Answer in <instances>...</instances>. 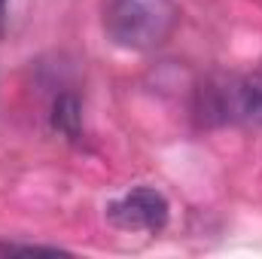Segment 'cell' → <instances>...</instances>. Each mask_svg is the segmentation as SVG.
<instances>
[{"mask_svg": "<svg viewBox=\"0 0 262 259\" xmlns=\"http://www.w3.org/2000/svg\"><path fill=\"white\" fill-rule=\"evenodd\" d=\"M6 3H9V0H0V37H3V31H6Z\"/></svg>", "mask_w": 262, "mask_h": 259, "instance_id": "6", "label": "cell"}, {"mask_svg": "<svg viewBox=\"0 0 262 259\" xmlns=\"http://www.w3.org/2000/svg\"><path fill=\"white\" fill-rule=\"evenodd\" d=\"M52 128L67 140H79L82 134V107L76 95H58L52 104Z\"/></svg>", "mask_w": 262, "mask_h": 259, "instance_id": "4", "label": "cell"}, {"mask_svg": "<svg viewBox=\"0 0 262 259\" xmlns=\"http://www.w3.org/2000/svg\"><path fill=\"white\" fill-rule=\"evenodd\" d=\"M168 217H171V207H168L165 195L152 186H134L131 192L119 195L107 204V220L125 232L156 235L168 226Z\"/></svg>", "mask_w": 262, "mask_h": 259, "instance_id": "3", "label": "cell"}, {"mask_svg": "<svg viewBox=\"0 0 262 259\" xmlns=\"http://www.w3.org/2000/svg\"><path fill=\"white\" fill-rule=\"evenodd\" d=\"M201 125H262V73L213 76L195 92Z\"/></svg>", "mask_w": 262, "mask_h": 259, "instance_id": "2", "label": "cell"}, {"mask_svg": "<svg viewBox=\"0 0 262 259\" xmlns=\"http://www.w3.org/2000/svg\"><path fill=\"white\" fill-rule=\"evenodd\" d=\"M180 25L177 0H107L104 34L128 52L162 49Z\"/></svg>", "mask_w": 262, "mask_h": 259, "instance_id": "1", "label": "cell"}, {"mask_svg": "<svg viewBox=\"0 0 262 259\" xmlns=\"http://www.w3.org/2000/svg\"><path fill=\"white\" fill-rule=\"evenodd\" d=\"M0 253H61V247H43V244H0Z\"/></svg>", "mask_w": 262, "mask_h": 259, "instance_id": "5", "label": "cell"}]
</instances>
